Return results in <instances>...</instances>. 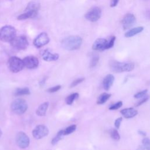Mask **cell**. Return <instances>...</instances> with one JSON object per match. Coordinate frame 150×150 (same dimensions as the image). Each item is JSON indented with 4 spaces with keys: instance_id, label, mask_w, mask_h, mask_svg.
<instances>
[{
    "instance_id": "32",
    "label": "cell",
    "mask_w": 150,
    "mask_h": 150,
    "mask_svg": "<svg viewBox=\"0 0 150 150\" xmlns=\"http://www.w3.org/2000/svg\"><path fill=\"white\" fill-rule=\"evenodd\" d=\"M115 40V36H112L110 38V39L109 41H108V44H107V49H110L111 47H113L114 45V42Z\"/></svg>"
},
{
    "instance_id": "25",
    "label": "cell",
    "mask_w": 150,
    "mask_h": 150,
    "mask_svg": "<svg viewBox=\"0 0 150 150\" xmlns=\"http://www.w3.org/2000/svg\"><path fill=\"white\" fill-rule=\"evenodd\" d=\"M110 135L112 139L115 141H118L120 139V135L117 129L112 128L110 130Z\"/></svg>"
},
{
    "instance_id": "11",
    "label": "cell",
    "mask_w": 150,
    "mask_h": 150,
    "mask_svg": "<svg viewBox=\"0 0 150 150\" xmlns=\"http://www.w3.org/2000/svg\"><path fill=\"white\" fill-rule=\"evenodd\" d=\"M136 18L132 13H127L122 20V26L124 30L131 28L135 23Z\"/></svg>"
},
{
    "instance_id": "37",
    "label": "cell",
    "mask_w": 150,
    "mask_h": 150,
    "mask_svg": "<svg viewBox=\"0 0 150 150\" xmlns=\"http://www.w3.org/2000/svg\"><path fill=\"white\" fill-rule=\"evenodd\" d=\"M137 150H145V147H144V146L143 145H139L137 148Z\"/></svg>"
},
{
    "instance_id": "29",
    "label": "cell",
    "mask_w": 150,
    "mask_h": 150,
    "mask_svg": "<svg viewBox=\"0 0 150 150\" xmlns=\"http://www.w3.org/2000/svg\"><path fill=\"white\" fill-rule=\"evenodd\" d=\"M147 91H148L147 89H145V90H144L142 91H139L137 93H136L135 94H134V97L135 98H141L146 96Z\"/></svg>"
},
{
    "instance_id": "23",
    "label": "cell",
    "mask_w": 150,
    "mask_h": 150,
    "mask_svg": "<svg viewBox=\"0 0 150 150\" xmlns=\"http://www.w3.org/2000/svg\"><path fill=\"white\" fill-rule=\"evenodd\" d=\"M79 94L77 93H74L70 94L65 99V101H66V104L68 105H71L73 104V101L79 97Z\"/></svg>"
},
{
    "instance_id": "15",
    "label": "cell",
    "mask_w": 150,
    "mask_h": 150,
    "mask_svg": "<svg viewBox=\"0 0 150 150\" xmlns=\"http://www.w3.org/2000/svg\"><path fill=\"white\" fill-rule=\"evenodd\" d=\"M114 79V76L111 74H108L104 77L103 80V86L105 90L108 91L110 88L111 86L113 84Z\"/></svg>"
},
{
    "instance_id": "4",
    "label": "cell",
    "mask_w": 150,
    "mask_h": 150,
    "mask_svg": "<svg viewBox=\"0 0 150 150\" xmlns=\"http://www.w3.org/2000/svg\"><path fill=\"white\" fill-rule=\"evenodd\" d=\"M12 112L16 114L21 115L25 113L28 109V103L23 98H17L12 101L11 105Z\"/></svg>"
},
{
    "instance_id": "3",
    "label": "cell",
    "mask_w": 150,
    "mask_h": 150,
    "mask_svg": "<svg viewBox=\"0 0 150 150\" xmlns=\"http://www.w3.org/2000/svg\"><path fill=\"white\" fill-rule=\"evenodd\" d=\"M15 28L11 25H6L0 28V40L5 42H10L16 37Z\"/></svg>"
},
{
    "instance_id": "20",
    "label": "cell",
    "mask_w": 150,
    "mask_h": 150,
    "mask_svg": "<svg viewBox=\"0 0 150 150\" xmlns=\"http://www.w3.org/2000/svg\"><path fill=\"white\" fill-rule=\"evenodd\" d=\"M38 15L37 12H32V11H25V13L19 15L17 19L18 20H25L29 18H34Z\"/></svg>"
},
{
    "instance_id": "27",
    "label": "cell",
    "mask_w": 150,
    "mask_h": 150,
    "mask_svg": "<svg viewBox=\"0 0 150 150\" xmlns=\"http://www.w3.org/2000/svg\"><path fill=\"white\" fill-rule=\"evenodd\" d=\"M98 61H99L98 56H97V55L93 56L92 57V58L91 59V61H90V67H95L97 64Z\"/></svg>"
},
{
    "instance_id": "10",
    "label": "cell",
    "mask_w": 150,
    "mask_h": 150,
    "mask_svg": "<svg viewBox=\"0 0 150 150\" xmlns=\"http://www.w3.org/2000/svg\"><path fill=\"white\" fill-rule=\"evenodd\" d=\"M50 39L47 34L45 32L40 33L33 40V45L37 48H40L49 42Z\"/></svg>"
},
{
    "instance_id": "17",
    "label": "cell",
    "mask_w": 150,
    "mask_h": 150,
    "mask_svg": "<svg viewBox=\"0 0 150 150\" xmlns=\"http://www.w3.org/2000/svg\"><path fill=\"white\" fill-rule=\"evenodd\" d=\"M49 102H45L42 104H41L38 108H37L36 111V114L37 115L40 116V117H43L45 116L47 108L49 107Z\"/></svg>"
},
{
    "instance_id": "14",
    "label": "cell",
    "mask_w": 150,
    "mask_h": 150,
    "mask_svg": "<svg viewBox=\"0 0 150 150\" xmlns=\"http://www.w3.org/2000/svg\"><path fill=\"white\" fill-rule=\"evenodd\" d=\"M42 57L46 62H52L57 60L59 55L57 53H52L48 49H46L42 52Z\"/></svg>"
},
{
    "instance_id": "2",
    "label": "cell",
    "mask_w": 150,
    "mask_h": 150,
    "mask_svg": "<svg viewBox=\"0 0 150 150\" xmlns=\"http://www.w3.org/2000/svg\"><path fill=\"white\" fill-rule=\"evenodd\" d=\"M110 70L114 73H122L131 71L134 69V64L132 63L120 62L116 60H111L109 62Z\"/></svg>"
},
{
    "instance_id": "34",
    "label": "cell",
    "mask_w": 150,
    "mask_h": 150,
    "mask_svg": "<svg viewBox=\"0 0 150 150\" xmlns=\"http://www.w3.org/2000/svg\"><path fill=\"white\" fill-rule=\"evenodd\" d=\"M60 88H61V86L60 85H57V86L52 87L48 88L47 90V91L49 93H54V92H56L58 90H59Z\"/></svg>"
},
{
    "instance_id": "41",
    "label": "cell",
    "mask_w": 150,
    "mask_h": 150,
    "mask_svg": "<svg viewBox=\"0 0 150 150\" xmlns=\"http://www.w3.org/2000/svg\"><path fill=\"white\" fill-rule=\"evenodd\" d=\"M10 1H12V0H10Z\"/></svg>"
},
{
    "instance_id": "33",
    "label": "cell",
    "mask_w": 150,
    "mask_h": 150,
    "mask_svg": "<svg viewBox=\"0 0 150 150\" xmlns=\"http://www.w3.org/2000/svg\"><path fill=\"white\" fill-rule=\"evenodd\" d=\"M148 99H149V96L146 95V96L142 97V98L141 100L138 101L135 104V106H136V107H138V106L141 105L142 104H143L144 103H145V102H146V101L148 100Z\"/></svg>"
},
{
    "instance_id": "12",
    "label": "cell",
    "mask_w": 150,
    "mask_h": 150,
    "mask_svg": "<svg viewBox=\"0 0 150 150\" xmlns=\"http://www.w3.org/2000/svg\"><path fill=\"white\" fill-rule=\"evenodd\" d=\"M25 67L29 69H34L39 65L38 59L33 56H28L23 59Z\"/></svg>"
},
{
    "instance_id": "31",
    "label": "cell",
    "mask_w": 150,
    "mask_h": 150,
    "mask_svg": "<svg viewBox=\"0 0 150 150\" xmlns=\"http://www.w3.org/2000/svg\"><path fill=\"white\" fill-rule=\"evenodd\" d=\"M122 102L121 101H119L117 103L111 105L109 107V110H115L120 108L121 107H122Z\"/></svg>"
},
{
    "instance_id": "38",
    "label": "cell",
    "mask_w": 150,
    "mask_h": 150,
    "mask_svg": "<svg viewBox=\"0 0 150 150\" xmlns=\"http://www.w3.org/2000/svg\"><path fill=\"white\" fill-rule=\"evenodd\" d=\"M138 134L142 135V136H146V133L144 131H142V130H139L138 131Z\"/></svg>"
},
{
    "instance_id": "1",
    "label": "cell",
    "mask_w": 150,
    "mask_h": 150,
    "mask_svg": "<svg viewBox=\"0 0 150 150\" xmlns=\"http://www.w3.org/2000/svg\"><path fill=\"white\" fill-rule=\"evenodd\" d=\"M82 39L79 36L73 35L62 40V46L67 50H74L79 49L82 44Z\"/></svg>"
},
{
    "instance_id": "35",
    "label": "cell",
    "mask_w": 150,
    "mask_h": 150,
    "mask_svg": "<svg viewBox=\"0 0 150 150\" xmlns=\"http://www.w3.org/2000/svg\"><path fill=\"white\" fill-rule=\"evenodd\" d=\"M122 117H119V118H117L115 120L114 125H115V128L117 129H119V128L120 127V125H121V123L122 122Z\"/></svg>"
},
{
    "instance_id": "30",
    "label": "cell",
    "mask_w": 150,
    "mask_h": 150,
    "mask_svg": "<svg viewBox=\"0 0 150 150\" xmlns=\"http://www.w3.org/2000/svg\"><path fill=\"white\" fill-rule=\"evenodd\" d=\"M85 80V79L84 77H80V78H79L77 79H76L75 80H74L70 84V88H73V87H74L75 86H76L77 85L79 84L80 83H81V82H83L84 80Z\"/></svg>"
},
{
    "instance_id": "16",
    "label": "cell",
    "mask_w": 150,
    "mask_h": 150,
    "mask_svg": "<svg viewBox=\"0 0 150 150\" xmlns=\"http://www.w3.org/2000/svg\"><path fill=\"white\" fill-rule=\"evenodd\" d=\"M121 114L125 118H131L138 114V111L134 108H124L120 111Z\"/></svg>"
},
{
    "instance_id": "13",
    "label": "cell",
    "mask_w": 150,
    "mask_h": 150,
    "mask_svg": "<svg viewBox=\"0 0 150 150\" xmlns=\"http://www.w3.org/2000/svg\"><path fill=\"white\" fill-rule=\"evenodd\" d=\"M108 41L104 38H98L96 39L93 44L92 49L94 50L103 51L107 49Z\"/></svg>"
},
{
    "instance_id": "39",
    "label": "cell",
    "mask_w": 150,
    "mask_h": 150,
    "mask_svg": "<svg viewBox=\"0 0 150 150\" xmlns=\"http://www.w3.org/2000/svg\"><path fill=\"white\" fill-rule=\"evenodd\" d=\"M146 15L147 18L150 19V9H149V10H148V11H146Z\"/></svg>"
},
{
    "instance_id": "26",
    "label": "cell",
    "mask_w": 150,
    "mask_h": 150,
    "mask_svg": "<svg viewBox=\"0 0 150 150\" xmlns=\"http://www.w3.org/2000/svg\"><path fill=\"white\" fill-rule=\"evenodd\" d=\"M76 129V125L75 124L71 125L67 127V128H66L64 129H63V134L64 135H69L72 132H73L74 131H75Z\"/></svg>"
},
{
    "instance_id": "8",
    "label": "cell",
    "mask_w": 150,
    "mask_h": 150,
    "mask_svg": "<svg viewBox=\"0 0 150 150\" xmlns=\"http://www.w3.org/2000/svg\"><path fill=\"white\" fill-rule=\"evenodd\" d=\"M49 134V129L45 125H38L33 129L32 131V135L33 137L37 139H41L46 136H47Z\"/></svg>"
},
{
    "instance_id": "7",
    "label": "cell",
    "mask_w": 150,
    "mask_h": 150,
    "mask_svg": "<svg viewBox=\"0 0 150 150\" xmlns=\"http://www.w3.org/2000/svg\"><path fill=\"white\" fill-rule=\"evenodd\" d=\"M16 142L19 148L25 149L29 145L30 139L26 133L23 131H20L16 135Z\"/></svg>"
},
{
    "instance_id": "18",
    "label": "cell",
    "mask_w": 150,
    "mask_h": 150,
    "mask_svg": "<svg viewBox=\"0 0 150 150\" xmlns=\"http://www.w3.org/2000/svg\"><path fill=\"white\" fill-rule=\"evenodd\" d=\"M40 5L38 1H32L28 4L27 6L25 8V11H32V12H37L40 9Z\"/></svg>"
},
{
    "instance_id": "36",
    "label": "cell",
    "mask_w": 150,
    "mask_h": 150,
    "mask_svg": "<svg viewBox=\"0 0 150 150\" xmlns=\"http://www.w3.org/2000/svg\"><path fill=\"white\" fill-rule=\"evenodd\" d=\"M118 1L119 0H111V4H110V6L111 7H114L115 6L118 2Z\"/></svg>"
},
{
    "instance_id": "6",
    "label": "cell",
    "mask_w": 150,
    "mask_h": 150,
    "mask_svg": "<svg viewBox=\"0 0 150 150\" xmlns=\"http://www.w3.org/2000/svg\"><path fill=\"white\" fill-rule=\"evenodd\" d=\"M10 43L13 48L19 50L26 49L29 45L27 38L24 36H16Z\"/></svg>"
},
{
    "instance_id": "22",
    "label": "cell",
    "mask_w": 150,
    "mask_h": 150,
    "mask_svg": "<svg viewBox=\"0 0 150 150\" xmlns=\"http://www.w3.org/2000/svg\"><path fill=\"white\" fill-rule=\"evenodd\" d=\"M30 92L28 87L24 88H18L16 90L15 92V95L16 96H23V95H29L30 94Z\"/></svg>"
},
{
    "instance_id": "24",
    "label": "cell",
    "mask_w": 150,
    "mask_h": 150,
    "mask_svg": "<svg viewBox=\"0 0 150 150\" xmlns=\"http://www.w3.org/2000/svg\"><path fill=\"white\" fill-rule=\"evenodd\" d=\"M64 135L63 134V129L60 130L56 134V135L52 139L51 143L52 145H55L60 140L62 139L63 136Z\"/></svg>"
},
{
    "instance_id": "9",
    "label": "cell",
    "mask_w": 150,
    "mask_h": 150,
    "mask_svg": "<svg viewBox=\"0 0 150 150\" xmlns=\"http://www.w3.org/2000/svg\"><path fill=\"white\" fill-rule=\"evenodd\" d=\"M101 16V10L98 7H94L85 14V18L90 22L97 21Z\"/></svg>"
},
{
    "instance_id": "40",
    "label": "cell",
    "mask_w": 150,
    "mask_h": 150,
    "mask_svg": "<svg viewBox=\"0 0 150 150\" xmlns=\"http://www.w3.org/2000/svg\"><path fill=\"white\" fill-rule=\"evenodd\" d=\"M2 131L0 129V137H1V135H2Z\"/></svg>"
},
{
    "instance_id": "21",
    "label": "cell",
    "mask_w": 150,
    "mask_h": 150,
    "mask_svg": "<svg viewBox=\"0 0 150 150\" xmlns=\"http://www.w3.org/2000/svg\"><path fill=\"white\" fill-rule=\"evenodd\" d=\"M111 94L107 93H103L101 94L97 100V104H104L111 97Z\"/></svg>"
},
{
    "instance_id": "28",
    "label": "cell",
    "mask_w": 150,
    "mask_h": 150,
    "mask_svg": "<svg viewBox=\"0 0 150 150\" xmlns=\"http://www.w3.org/2000/svg\"><path fill=\"white\" fill-rule=\"evenodd\" d=\"M142 144L144 146L146 150H150V139L148 137H145L142 140Z\"/></svg>"
},
{
    "instance_id": "19",
    "label": "cell",
    "mask_w": 150,
    "mask_h": 150,
    "mask_svg": "<svg viewBox=\"0 0 150 150\" xmlns=\"http://www.w3.org/2000/svg\"><path fill=\"white\" fill-rule=\"evenodd\" d=\"M144 30L143 26H138L136 28H134L132 29H129L125 33V36L126 38H131L132 37L139 33H141Z\"/></svg>"
},
{
    "instance_id": "5",
    "label": "cell",
    "mask_w": 150,
    "mask_h": 150,
    "mask_svg": "<svg viewBox=\"0 0 150 150\" xmlns=\"http://www.w3.org/2000/svg\"><path fill=\"white\" fill-rule=\"evenodd\" d=\"M8 66L10 71L14 73L19 72L25 67L23 60L16 56L9 57L8 61Z\"/></svg>"
}]
</instances>
